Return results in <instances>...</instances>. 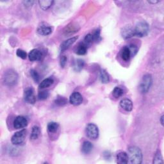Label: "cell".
Instances as JSON below:
<instances>
[{
	"instance_id": "obj_1",
	"label": "cell",
	"mask_w": 164,
	"mask_h": 164,
	"mask_svg": "<svg viewBox=\"0 0 164 164\" xmlns=\"http://www.w3.org/2000/svg\"><path fill=\"white\" fill-rule=\"evenodd\" d=\"M128 155L131 163L140 164L142 162V153L141 150L136 146H132L128 148Z\"/></svg>"
},
{
	"instance_id": "obj_2",
	"label": "cell",
	"mask_w": 164,
	"mask_h": 164,
	"mask_svg": "<svg viewBox=\"0 0 164 164\" xmlns=\"http://www.w3.org/2000/svg\"><path fill=\"white\" fill-rule=\"evenodd\" d=\"M149 31V25L145 21H140L134 28V36L143 37L148 35Z\"/></svg>"
},
{
	"instance_id": "obj_3",
	"label": "cell",
	"mask_w": 164,
	"mask_h": 164,
	"mask_svg": "<svg viewBox=\"0 0 164 164\" xmlns=\"http://www.w3.org/2000/svg\"><path fill=\"white\" fill-rule=\"evenodd\" d=\"M18 75L17 72L13 70H8L5 73L4 83L5 85L12 87L18 83Z\"/></svg>"
},
{
	"instance_id": "obj_4",
	"label": "cell",
	"mask_w": 164,
	"mask_h": 164,
	"mask_svg": "<svg viewBox=\"0 0 164 164\" xmlns=\"http://www.w3.org/2000/svg\"><path fill=\"white\" fill-rule=\"evenodd\" d=\"M152 83V78L149 74L144 75L140 81L139 85V90L141 93L146 94L149 91Z\"/></svg>"
},
{
	"instance_id": "obj_5",
	"label": "cell",
	"mask_w": 164,
	"mask_h": 164,
	"mask_svg": "<svg viewBox=\"0 0 164 164\" xmlns=\"http://www.w3.org/2000/svg\"><path fill=\"white\" fill-rule=\"evenodd\" d=\"M27 131L26 129H21L16 132L11 139V142L15 146H21L25 144Z\"/></svg>"
},
{
	"instance_id": "obj_6",
	"label": "cell",
	"mask_w": 164,
	"mask_h": 164,
	"mask_svg": "<svg viewBox=\"0 0 164 164\" xmlns=\"http://www.w3.org/2000/svg\"><path fill=\"white\" fill-rule=\"evenodd\" d=\"M87 136L91 140L97 139L99 137V129L98 127L93 123H90L86 127Z\"/></svg>"
},
{
	"instance_id": "obj_7",
	"label": "cell",
	"mask_w": 164,
	"mask_h": 164,
	"mask_svg": "<svg viewBox=\"0 0 164 164\" xmlns=\"http://www.w3.org/2000/svg\"><path fill=\"white\" fill-rule=\"evenodd\" d=\"M24 99L26 103L33 105L36 102V96L34 90L32 87H28L25 89L24 92Z\"/></svg>"
},
{
	"instance_id": "obj_8",
	"label": "cell",
	"mask_w": 164,
	"mask_h": 164,
	"mask_svg": "<svg viewBox=\"0 0 164 164\" xmlns=\"http://www.w3.org/2000/svg\"><path fill=\"white\" fill-rule=\"evenodd\" d=\"M44 53L41 50L33 49L28 54V58L30 61H40L44 57Z\"/></svg>"
},
{
	"instance_id": "obj_9",
	"label": "cell",
	"mask_w": 164,
	"mask_h": 164,
	"mask_svg": "<svg viewBox=\"0 0 164 164\" xmlns=\"http://www.w3.org/2000/svg\"><path fill=\"white\" fill-rule=\"evenodd\" d=\"M28 125L27 119L23 116H18L14 121V127L15 129H23Z\"/></svg>"
},
{
	"instance_id": "obj_10",
	"label": "cell",
	"mask_w": 164,
	"mask_h": 164,
	"mask_svg": "<svg viewBox=\"0 0 164 164\" xmlns=\"http://www.w3.org/2000/svg\"><path fill=\"white\" fill-rule=\"evenodd\" d=\"M69 102L74 106H78L82 103L83 97L81 94L78 92H73L69 98Z\"/></svg>"
},
{
	"instance_id": "obj_11",
	"label": "cell",
	"mask_w": 164,
	"mask_h": 164,
	"mask_svg": "<svg viewBox=\"0 0 164 164\" xmlns=\"http://www.w3.org/2000/svg\"><path fill=\"white\" fill-rule=\"evenodd\" d=\"M53 32V28L52 26L46 24H42L41 25L38 26L37 32L39 35L43 36H47L50 35Z\"/></svg>"
},
{
	"instance_id": "obj_12",
	"label": "cell",
	"mask_w": 164,
	"mask_h": 164,
	"mask_svg": "<svg viewBox=\"0 0 164 164\" xmlns=\"http://www.w3.org/2000/svg\"><path fill=\"white\" fill-rule=\"evenodd\" d=\"M121 35L124 39H128L134 36V28L130 26H126L122 28Z\"/></svg>"
},
{
	"instance_id": "obj_13",
	"label": "cell",
	"mask_w": 164,
	"mask_h": 164,
	"mask_svg": "<svg viewBox=\"0 0 164 164\" xmlns=\"http://www.w3.org/2000/svg\"><path fill=\"white\" fill-rule=\"evenodd\" d=\"M80 28L78 26H76L74 23H71L64 28L63 32L65 35H71L78 32Z\"/></svg>"
},
{
	"instance_id": "obj_14",
	"label": "cell",
	"mask_w": 164,
	"mask_h": 164,
	"mask_svg": "<svg viewBox=\"0 0 164 164\" xmlns=\"http://www.w3.org/2000/svg\"><path fill=\"white\" fill-rule=\"evenodd\" d=\"M78 38V36H75V37H72L71 38H69L68 39H67L66 41H65L64 42H62V44H61V52H63L64 51L67 50V49H69L71 46L74 44Z\"/></svg>"
},
{
	"instance_id": "obj_15",
	"label": "cell",
	"mask_w": 164,
	"mask_h": 164,
	"mask_svg": "<svg viewBox=\"0 0 164 164\" xmlns=\"http://www.w3.org/2000/svg\"><path fill=\"white\" fill-rule=\"evenodd\" d=\"M120 106L122 109L126 112H131L133 110V103L129 99H123L121 101Z\"/></svg>"
},
{
	"instance_id": "obj_16",
	"label": "cell",
	"mask_w": 164,
	"mask_h": 164,
	"mask_svg": "<svg viewBox=\"0 0 164 164\" xmlns=\"http://www.w3.org/2000/svg\"><path fill=\"white\" fill-rule=\"evenodd\" d=\"M117 162L120 164H126L129 162L128 153L125 152H120L117 155Z\"/></svg>"
},
{
	"instance_id": "obj_17",
	"label": "cell",
	"mask_w": 164,
	"mask_h": 164,
	"mask_svg": "<svg viewBox=\"0 0 164 164\" xmlns=\"http://www.w3.org/2000/svg\"><path fill=\"white\" fill-rule=\"evenodd\" d=\"M54 2L51 0H40L38 1L39 6L43 10H47L52 6Z\"/></svg>"
},
{
	"instance_id": "obj_18",
	"label": "cell",
	"mask_w": 164,
	"mask_h": 164,
	"mask_svg": "<svg viewBox=\"0 0 164 164\" xmlns=\"http://www.w3.org/2000/svg\"><path fill=\"white\" fill-rule=\"evenodd\" d=\"M93 149L92 144L89 141H85L82 147V151L84 154H89Z\"/></svg>"
},
{
	"instance_id": "obj_19",
	"label": "cell",
	"mask_w": 164,
	"mask_h": 164,
	"mask_svg": "<svg viewBox=\"0 0 164 164\" xmlns=\"http://www.w3.org/2000/svg\"><path fill=\"white\" fill-rule=\"evenodd\" d=\"M121 56L122 59L124 61H128L130 59V58L132 57L131 53H130V51L128 46L124 47L122 48L121 52Z\"/></svg>"
},
{
	"instance_id": "obj_20",
	"label": "cell",
	"mask_w": 164,
	"mask_h": 164,
	"mask_svg": "<svg viewBox=\"0 0 164 164\" xmlns=\"http://www.w3.org/2000/svg\"><path fill=\"white\" fill-rule=\"evenodd\" d=\"M85 62L82 59H76L73 64V69L76 72H80L83 68Z\"/></svg>"
},
{
	"instance_id": "obj_21",
	"label": "cell",
	"mask_w": 164,
	"mask_h": 164,
	"mask_svg": "<svg viewBox=\"0 0 164 164\" xmlns=\"http://www.w3.org/2000/svg\"><path fill=\"white\" fill-rule=\"evenodd\" d=\"M53 83H54V80L52 78H46L40 83V85H39V88H40L41 89L48 88L50 86H52L53 84Z\"/></svg>"
},
{
	"instance_id": "obj_22",
	"label": "cell",
	"mask_w": 164,
	"mask_h": 164,
	"mask_svg": "<svg viewBox=\"0 0 164 164\" xmlns=\"http://www.w3.org/2000/svg\"><path fill=\"white\" fill-rule=\"evenodd\" d=\"M100 80L103 83H108L110 82V76L108 73L104 69H101L100 71Z\"/></svg>"
},
{
	"instance_id": "obj_23",
	"label": "cell",
	"mask_w": 164,
	"mask_h": 164,
	"mask_svg": "<svg viewBox=\"0 0 164 164\" xmlns=\"http://www.w3.org/2000/svg\"><path fill=\"white\" fill-rule=\"evenodd\" d=\"M40 133H41V130L39 127L37 126H34L33 127L32 130L30 139L33 140L37 139L39 137V135H40Z\"/></svg>"
},
{
	"instance_id": "obj_24",
	"label": "cell",
	"mask_w": 164,
	"mask_h": 164,
	"mask_svg": "<svg viewBox=\"0 0 164 164\" xmlns=\"http://www.w3.org/2000/svg\"><path fill=\"white\" fill-rule=\"evenodd\" d=\"M59 128V124L55 122H51L48 124V130L51 133H55Z\"/></svg>"
},
{
	"instance_id": "obj_25",
	"label": "cell",
	"mask_w": 164,
	"mask_h": 164,
	"mask_svg": "<svg viewBox=\"0 0 164 164\" xmlns=\"http://www.w3.org/2000/svg\"><path fill=\"white\" fill-rule=\"evenodd\" d=\"M87 53V46L86 44H81L78 46L76 50V53L78 55H85Z\"/></svg>"
},
{
	"instance_id": "obj_26",
	"label": "cell",
	"mask_w": 164,
	"mask_h": 164,
	"mask_svg": "<svg viewBox=\"0 0 164 164\" xmlns=\"http://www.w3.org/2000/svg\"><path fill=\"white\" fill-rule=\"evenodd\" d=\"M123 94H124L123 90L119 87H115L112 91V95L115 98H119L121 97V96L123 95Z\"/></svg>"
},
{
	"instance_id": "obj_27",
	"label": "cell",
	"mask_w": 164,
	"mask_h": 164,
	"mask_svg": "<svg viewBox=\"0 0 164 164\" xmlns=\"http://www.w3.org/2000/svg\"><path fill=\"white\" fill-rule=\"evenodd\" d=\"M55 103L56 105L59 106H64L67 103V99L65 97H62V96H58L55 101Z\"/></svg>"
},
{
	"instance_id": "obj_28",
	"label": "cell",
	"mask_w": 164,
	"mask_h": 164,
	"mask_svg": "<svg viewBox=\"0 0 164 164\" xmlns=\"http://www.w3.org/2000/svg\"><path fill=\"white\" fill-rule=\"evenodd\" d=\"M163 158L162 156L161 152L159 150H158L156 152V154L154 157V160H153V163H163Z\"/></svg>"
},
{
	"instance_id": "obj_29",
	"label": "cell",
	"mask_w": 164,
	"mask_h": 164,
	"mask_svg": "<svg viewBox=\"0 0 164 164\" xmlns=\"http://www.w3.org/2000/svg\"><path fill=\"white\" fill-rule=\"evenodd\" d=\"M30 75L33 80V81H34L35 83H38L39 80H40V76H39L38 73L34 69L30 70Z\"/></svg>"
},
{
	"instance_id": "obj_30",
	"label": "cell",
	"mask_w": 164,
	"mask_h": 164,
	"mask_svg": "<svg viewBox=\"0 0 164 164\" xmlns=\"http://www.w3.org/2000/svg\"><path fill=\"white\" fill-rule=\"evenodd\" d=\"M49 95V93L48 91L46 90H43V91H41L38 92V98L40 100H45L46 99Z\"/></svg>"
},
{
	"instance_id": "obj_31",
	"label": "cell",
	"mask_w": 164,
	"mask_h": 164,
	"mask_svg": "<svg viewBox=\"0 0 164 164\" xmlns=\"http://www.w3.org/2000/svg\"><path fill=\"white\" fill-rule=\"evenodd\" d=\"M16 55H17V56H18V57L23 59V60L26 59L27 57V53L25 52L24 50L21 49H18V50H17Z\"/></svg>"
},
{
	"instance_id": "obj_32",
	"label": "cell",
	"mask_w": 164,
	"mask_h": 164,
	"mask_svg": "<svg viewBox=\"0 0 164 164\" xmlns=\"http://www.w3.org/2000/svg\"><path fill=\"white\" fill-rule=\"evenodd\" d=\"M92 35H93V38H94V42H98L101 40V38L100 36V30L99 29L96 30L92 34Z\"/></svg>"
},
{
	"instance_id": "obj_33",
	"label": "cell",
	"mask_w": 164,
	"mask_h": 164,
	"mask_svg": "<svg viewBox=\"0 0 164 164\" xmlns=\"http://www.w3.org/2000/svg\"><path fill=\"white\" fill-rule=\"evenodd\" d=\"M129 48V49L130 51V53H131V56L133 57L138 52V48L136 46H135V45H130V46H128Z\"/></svg>"
},
{
	"instance_id": "obj_34",
	"label": "cell",
	"mask_w": 164,
	"mask_h": 164,
	"mask_svg": "<svg viewBox=\"0 0 164 164\" xmlns=\"http://www.w3.org/2000/svg\"><path fill=\"white\" fill-rule=\"evenodd\" d=\"M84 41L87 44L92 43L94 42V38L92 34H90V33L87 34L84 38Z\"/></svg>"
},
{
	"instance_id": "obj_35",
	"label": "cell",
	"mask_w": 164,
	"mask_h": 164,
	"mask_svg": "<svg viewBox=\"0 0 164 164\" xmlns=\"http://www.w3.org/2000/svg\"><path fill=\"white\" fill-rule=\"evenodd\" d=\"M67 56L65 55H62L60 58V66L62 67H64L66 65L67 63Z\"/></svg>"
},
{
	"instance_id": "obj_36",
	"label": "cell",
	"mask_w": 164,
	"mask_h": 164,
	"mask_svg": "<svg viewBox=\"0 0 164 164\" xmlns=\"http://www.w3.org/2000/svg\"><path fill=\"white\" fill-rule=\"evenodd\" d=\"M25 6L26 7H32L33 4L34 3V1H25L23 2Z\"/></svg>"
},
{
	"instance_id": "obj_37",
	"label": "cell",
	"mask_w": 164,
	"mask_h": 164,
	"mask_svg": "<svg viewBox=\"0 0 164 164\" xmlns=\"http://www.w3.org/2000/svg\"><path fill=\"white\" fill-rule=\"evenodd\" d=\"M160 1H148V3H151V4H156L157 3L159 2Z\"/></svg>"
},
{
	"instance_id": "obj_38",
	"label": "cell",
	"mask_w": 164,
	"mask_h": 164,
	"mask_svg": "<svg viewBox=\"0 0 164 164\" xmlns=\"http://www.w3.org/2000/svg\"><path fill=\"white\" fill-rule=\"evenodd\" d=\"M160 122L162 124V125L163 126V115H162L161 117H160Z\"/></svg>"
}]
</instances>
